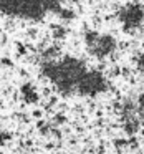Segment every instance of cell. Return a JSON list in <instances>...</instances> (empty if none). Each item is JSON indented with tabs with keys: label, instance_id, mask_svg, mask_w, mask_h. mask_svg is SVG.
Returning <instances> with one entry per match:
<instances>
[{
	"label": "cell",
	"instance_id": "1",
	"mask_svg": "<svg viewBox=\"0 0 144 154\" xmlns=\"http://www.w3.org/2000/svg\"><path fill=\"white\" fill-rule=\"evenodd\" d=\"M0 154H144V0H0Z\"/></svg>",
	"mask_w": 144,
	"mask_h": 154
}]
</instances>
